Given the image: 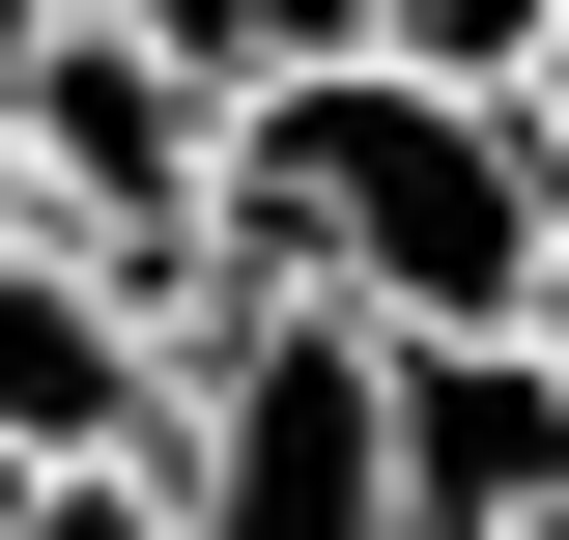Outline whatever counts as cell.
Segmentation results:
<instances>
[{
  "instance_id": "cell-1",
  "label": "cell",
  "mask_w": 569,
  "mask_h": 540,
  "mask_svg": "<svg viewBox=\"0 0 569 540\" xmlns=\"http://www.w3.org/2000/svg\"><path fill=\"white\" fill-rule=\"evenodd\" d=\"M200 228H228V284H257V313L512 341V284H541L569 171H541V114H512V86H427V58H313V86H257V114H228Z\"/></svg>"
},
{
  "instance_id": "cell-2",
  "label": "cell",
  "mask_w": 569,
  "mask_h": 540,
  "mask_svg": "<svg viewBox=\"0 0 569 540\" xmlns=\"http://www.w3.org/2000/svg\"><path fill=\"white\" fill-rule=\"evenodd\" d=\"M171 512H200V540H399V456H370V313H228L200 399H171Z\"/></svg>"
},
{
  "instance_id": "cell-3",
  "label": "cell",
  "mask_w": 569,
  "mask_h": 540,
  "mask_svg": "<svg viewBox=\"0 0 569 540\" xmlns=\"http://www.w3.org/2000/svg\"><path fill=\"white\" fill-rule=\"evenodd\" d=\"M171 399H200V370H171V313H142L86 228H29V257H0V483H58V456H171Z\"/></svg>"
},
{
  "instance_id": "cell-4",
  "label": "cell",
  "mask_w": 569,
  "mask_h": 540,
  "mask_svg": "<svg viewBox=\"0 0 569 540\" xmlns=\"http://www.w3.org/2000/svg\"><path fill=\"white\" fill-rule=\"evenodd\" d=\"M370 456H399V540H512L569 483V399L512 341H370Z\"/></svg>"
},
{
  "instance_id": "cell-5",
  "label": "cell",
  "mask_w": 569,
  "mask_h": 540,
  "mask_svg": "<svg viewBox=\"0 0 569 540\" xmlns=\"http://www.w3.org/2000/svg\"><path fill=\"white\" fill-rule=\"evenodd\" d=\"M114 29H142L171 86H200V114H257V86H313V58H370L342 0H114Z\"/></svg>"
},
{
  "instance_id": "cell-6",
  "label": "cell",
  "mask_w": 569,
  "mask_h": 540,
  "mask_svg": "<svg viewBox=\"0 0 569 540\" xmlns=\"http://www.w3.org/2000/svg\"><path fill=\"white\" fill-rule=\"evenodd\" d=\"M0 540H200V512H171V456H58V483H0Z\"/></svg>"
},
{
  "instance_id": "cell-7",
  "label": "cell",
  "mask_w": 569,
  "mask_h": 540,
  "mask_svg": "<svg viewBox=\"0 0 569 540\" xmlns=\"http://www.w3.org/2000/svg\"><path fill=\"white\" fill-rule=\"evenodd\" d=\"M342 29H370V58H427V86H512V58H541V0H342Z\"/></svg>"
},
{
  "instance_id": "cell-8",
  "label": "cell",
  "mask_w": 569,
  "mask_h": 540,
  "mask_svg": "<svg viewBox=\"0 0 569 540\" xmlns=\"http://www.w3.org/2000/svg\"><path fill=\"white\" fill-rule=\"evenodd\" d=\"M512 370H541V399H569V228H541V284H512Z\"/></svg>"
},
{
  "instance_id": "cell-9",
  "label": "cell",
  "mask_w": 569,
  "mask_h": 540,
  "mask_svg": "<svg viewBox=\"0 0 569 540\" xmlns=\"http://www.w3.org/2000/svg\"><path fill=\"white\" fill-rule=\"evenodd\" d=\"M512 114H541V171H569V0H541V58H512Z\"/></svg>"
},
{
  "instance_id": "cell-10",
  "label": "cell",
  "mask_w": 569,
  "mask_h": 540,
  "mask_svg": "<svg viewBox=\"0 0 569 540\" xmlns=\"http://www.w3.org/2000/svg\"><path fill=\"white\" fill-rule=\"evenodd\" d=\"M29 228H58V200H29V142H0V257H29Z\"/></svg>"
},
{
  "instance_id": "cell-11",
  "label": "cell",
  "mask_w": 569,
  "mask_h": 540,
  "mask_svg": "<svg viewBox=\"0 0 569 540\" xmlns=\"http://www.w3.org/2000/svg\"><path fill=\"white\" fill-rule=\"evenodd\" d=\"M512 540H569V483H541V512H512Z\"/></svg>"
}]
</instances>
